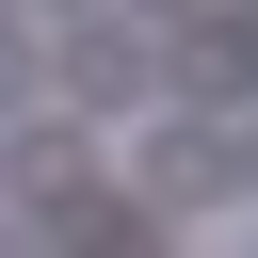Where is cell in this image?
Returning <instances> with one entry per match:
<instances>
[{
	"label": "cell",
	"instance_id": "5b68a950",
	"mask_svg": "<svg viewBox=\"0 0 258 258\" xmlns=\"http://www.w3.org/2000/svg\"><path fill=\"white\" fill-rule=\"evenodd\" d=\"M64 258H161V226L113 210V194H81V210H64Z\"/></svg>",
	"mask_w": 258,
	"mask_h": 258
},
{
	"label": "cell",
	"instance_id": "277c9868",
	"mask_svg": "<svg viewBox=\"0 0 258 258\" xmlns=\"http://www.w3.org/2000/svg\"><path fill=\"white\" fill-rule=\"evenodd\" d=\"M226 81H242V16H194L177 32V113H226Z\"/></svg>",
	"mask_w": 258,
	"mask_h": 258
},
{
	"label": "cell",
	"instance_id": "3957f363",
	"mask_svg": "<svg viewBox=\"0 0 258 258\" xmlns=\"http://www.w3.org/2000/svg\"><path fill=\"white\" fill-rule=\"evenodd\" d=\"M64 81H81V97H129V81H145V32H129V16H81V32H64Z\"/></svg>",
	"mask_w": 258,
	"mask_h": 258
},
{
	"label": "cell",
	"instance_id": "9c48e42d",
	"mask_svg": "<svg viewBox=\"0 0 258 258\" xmlns=\"http://www.w3.org/2000/svg\"><path fill=\"white\" fill-rule=\"evenodd\" d=\"M0 258H32V226H16V210H0Z\"/></svg>",
	"mask_w": 258,
	"mask_h": 258
},
{
	"label": "cell",
	"instance_id": "7a4b0ae2",
	"mask_svg": "<svg viewBox=\"0 0 258 258\" xmlns=\"http://www.w3.org/2000/svg\"><path fill=\"white\" fill-rule=\"evenodd\" d=\"M0 194H16V226H64V210L97 194V129H81V113H16V145H0Z\"/></svg>",
	"mask_w": 258,
	"mask_h": 258
},
{
	"label": "cell",
	"instance_id": "ba28073f",
	"mask_svg": "<svg viewBox=\"0 0 258 258\" xmlns=\"http://www.w3.org/2000/svg\"><path fill=\"white\" fill-rule=\"evenodd\" d=\"M16 16H64V32H81V16H113V0H16Z\"/></svg>",
	"mask_w": 258,
	"mask_h": 258
},
{
	"label": "cell",
	"instance_id": "30bf717a",
	"mask_svg": "<svg viewBox=\"0 0 258 258\" xmlns=\"http://www.w3.org/2000/svg\"><path fill=\"white\" fill-rule=\"evenodd\" d=\"M0 16H16V0H0Z\"/></svg>",
	"mask_w": 258,
	"mask_h": 258
},
{
	"label": "cell",
	"instance_id": "8992f818",
	"mask_svg": "<svg viewBox=\"0 0 258 258\" xmlns=\"http://www.w3.org/2000/svg\"><path fill=\"white\" fill-rule=\"evenodd\" d=\"M16 97H32V48H16V32H0V113H16Z\"/></svg>",
	"mask_w": 258,
	"mask_h": 258
},
{
	"label": "cell",
	"instance_id": "52a82bcc",
	"mask_svg": "<svg viewBox=\"0 0 258 258\" xmlns=\"http://www.w3.org/2000/svg\"><path fill=\"white\" fill-rule=\"evenodd\" d=\"M113 16H177V32H194V16H226V0H113Z\"/></svg>",
	"mask_w": 258,
	"mask_h": 258
},
{
	"label": "cell",
	"instance_id": "6da1fadb",
	"mask_svg": "<svg viewBox=\"0 0 258 258\" xmlns=\"http://www.w3.org/2000/svg\"><path fill=\"white\" fill-rule=\"evenodd\" d=\"M242 194V113H161L145 129V226L161 210H226Z\"/></svg>",
	"mask_w": 258,
	"mask_h": 258
}]
</instances>
